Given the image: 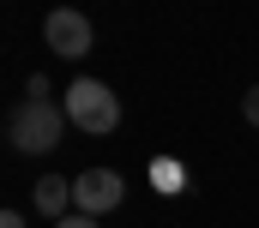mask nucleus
<instances>
[{"label":"nucleus","instance_id":"1","mask_svg":"<svg viewBox=\"0 0 259 228\" xmlns=\"http://www.w3.org/2000/svg\"><path fill=\"white\" fill-rule=\"evenodd\" d=\"M66 126H72L66 108L49 102V96H24L18 108L6 114V138H12V150H24V156H49L66 138Z\"/></svg>","mask_w":259,"mask_h":228},{"label":"nucleus","instance_id":"2","mask_svg":"<svg viewBox=\"0 0 259 228\" xmlns=\"http://www.w3.org/2000/svg\"><path fill=\"white\" fill-rule=\"evenodd\" d=\"M61 108H66V120H72L84 138H109V132L121 126V96H115L103 78H72L66 96H61Z\"/></svg>","mask_w":259,"mask_h":228},{"label":"nucleus","instance_id":"3","mask_svg":"<svg viewBox=\"0 0 259 228\" xmlns=\"http://www.w3.org/2000/svg\"><path fill=\"white\" fill-rule=\"evenodd\" d=\"M121 198H127V180H121L115 168H84V174H72V210H84V216H109Z\"/></svg>","mask_w":259,"mask_h":228},{"label":"nucleus","instance_id":"4","mask_svg":"<svg viewBox=\"0 0 259 228\" xmlns=\"http://www.w3.org/2000/svg\"><path fill=\"white\" fill-rule=\"evenodd\" d=\"M42 36H49V48H55L61 60H84V54H91V42H97L91 18L72 12V6H55V12L42 18Z\"/></svg>","mask_w":259,"mask_h":228},{"label":"nucleus","instance_id":"5","mask_svg":"<svg viewBox=\"0 0 259 228\" xmlns=\"http://www.w3.org/2000/svg\"><path fill=\"white\" fill-rule=\"evenodd\" d=\"M36 210H42L49 222H61V216H72V180H61V174L36 180Z\"/></svg>","mask_w":259,"mask_h":228},{"label":"nucleus","instance_id":"6","mask_svg":"<svg viewBox=\"0 0 259 228\" xmlns=\"http://www.w3.org/2000/svg\"><path fill=\"white\" fill-rule=\"evenodd\" d=\"M151 186H157V192H187V168H181L175 156H157V162H151Z\"/></svg>","mask_w":259,"mask_h":228},{"label":"nucleus","instance_id":"7","mask_svg":"<svg viewBox=\"0 0 259 228\" xmlns=\"http://www.w3.org/2000/svg\"><path fill=\"white\" fill-rule=\"evenodd\" d=\"M55 228H97V216H84V210H72V216H61Z\"/></svg>","mask_w":259,"mask_h":228},{"label":"nucleus","instance_id":"8","mask_svg":"<svg viewBox=\"0 0 259 228\" xmlns=\"http://www.w3.org/2000/svg\"><path fill=\"white\" fill-rule=\"evenodd\" d=\"M241 114H247V120H253V126H259V84H253V90H247V96H241Z\"/></svg>","mask_w":259,"mask_h":228},{"label":"nucleus","instance_id":"9","mask_svg":"<svg viewBox=\"0 0 259 228\" xmlns=\"http://www.w3.org/2000/svg\"><path fill=\"white\" fill-rule=\"evenodd\" d=\"M0 228H24V210H0Z\"/></svg>","mask_w":259,"mask_h":228}]
</instances>
